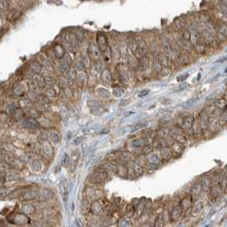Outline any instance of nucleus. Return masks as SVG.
I'll use <instances>...</instances> for the list:
<instances>
[{
    "label": "nucleus",
    "instance_id": "nucleus-13",
    "mask_svg": "<svg viewBox=\"0 0 227 227\" xmlns=\"http://www.w3.org/2000/svg\"><path fill=\"white\" fill-rule=\"evenodd\" d=\"M26 83L22 82L15 83V85L13 87V89H12L14 95L17 96V97H22L26 94Z\"/></svg>",
    "mask_w": 227,
    "mask_h": 227
},
{
    "label": "nucleus",
    "instance_id": "nucleus-4",
    "mask_svg": "<svg viewBox=\"0 0 227 227\" xmlns=\"http://www.w3.org/2000/svg\"><path fill=\"white\" fill-rule=\"evenodd\" d=\"M22 14V12L21 10H19L17 8H12L8 10V13L5 16V20L8 23H14V22H17L21 18Z\"/></svg>",
    "mask_w": 227,
    "mask_h": 227
},
{
    "label": "nucleus",
    "instance_id": "nucleus-9",
    "mask_svg": "<svg viewBox=\"0 0 227 227\" xmlns=\"http://www.w3.org/2000/svg\"><path fill=\"white\" fill-rule=\"evenodd\" d=\"M172 137L178 142V143H184L186 141V137L184 135L183 130L180 128H174L170 132Z\"/></svg>",
    "mask_w": 227,
    "mask_h": 227
},
{
    "label": "nucleus",
    "instance_id": "nucleus-55",
    "mask_svg": "<svg viewBox=\"0 0 227 227\" xmlns=\"http://www.w3.org/2000/svg\"><path fill=\"white\" fill-rule=\"evenodd\" d=\"M148 94H149V89H143V90H141L140 92L139 93L138 96L141 98V97H144V96L147 95Z\"/></svg>",
    "mask_w": 227,
    "mask_h": 227
},
{
    "label": "nucleus",
    "instance_id": "nucleus-40",
    "mask_svg": "<svg viewBox=\"0 0 227 227\" xmlns=\"http://www.w3.org/2000/svg\"><path fill=\"white\" fill-rule=\"evenodd\" d=\"M119 158H120L121 160H123V161L127 162V161L131 160L132 155L128 152H122L119 154Z\"/></svg>",
    "mask_w": 227,
    "mask_h": 227
},
{
    "label": "nucleus",
    "instance_id": "nucleus-33",
    "mask_svg": "<svg viewBox=\"0 0 227 227\" xmlns=\"http://www.w3.org/2000/svg\"><path fill=\"white\" fill-rule=\"evenodd\" d=\"M103 168L107 170L110 171L113 174H117V164L112 163V162H107L104 165Z\"/></svg>",
    "mask_w": 227,
    "mask_h": 227
},
{
    "label": "nucleus",
    "instance_id": "nucleus-18",
    "mask_svg": "<svg viewBox=\"0 0 227 227\" xmlns=\"http://www.w3.org/2000/svg\"><path fill=\"white\" fill-rule=\"evenodd\" d=\"M39 197L41 198L42 200H50V199L53 198L54 193L49 188H41L39 190Z\"/></svg>",
    "mask_w": 227,
    "mask_h": 227
},
{
    "label": "nucleus",
    "instance_id": "nucleus-32",
    "mask_svg": "<svg viewBox=\"0 0 227 227\" xmlns=\"http://www.w3.org/2000/svg\"><path fill=\"white\" fill-rule=\"evenodd\" d=\"M201 183H202V191L209 190L211 184H212V178L209 177V176H205L201 180Z\"/></svg>",
    "mask_w": 227,
    "mask_h": 227
},
{
    "label": "nucleus",
    "instance_id": "nucleus-27",
    "mask_svg": "<svg viewBox=\"0 0 227 227\" xmlns=\"http://www.w3.org/2000/svg\"><path fill=\"white\" fill-rule=\"evenodd\" d=\"M4 179H5V180L8 181H16L21 179V175L14 172V171L10 170L6 173L5 176H4Z\"/></svg>",
    "mask_w": 227,
    "mask_h": 227
},
{
    "label": "nucleus",
    "instance_id": "nucleus-36",
    "mask_svg": "<svg viewBox=\"0 0 227 227\" xmlns=\"http://www.w3.org/2000/svg\"><path fill=\"white\" fill-rule=\"evenodd\" d=\"M49 139L50 141H52L55 144H57L60 141V135L56 131H51L49 133Z\"/></svg>",
    "mask_w": 227,
    "mask_h": 227
},
{
    "label": "nucleus",
    "instance_id": "nucleus-60",
    "mask_svg": "<svg viewBox=\"0 0 227 227\" xmlns=\"http://www.w3.org/2000/svg\"><path fill=\"white\" fill-rule=\"evenodd\" d=\"M133 113H134V112H133V111H130V112H128V113L126 114V115H125V117H128V116H129V115H130V114H133Z\"/></svg>",
    "mask_w": 227,
    "mask_h": 227
},
{
    "label": "nucleus",
    "instance_id": "nucleus-51",
    "mask_svg": "<svg viewBox=\"0 0 227 227\" xmlns=\"http://www.w3.org/2000/svg\"><path fill=\"white\" fill-rule=\"evenodd\" d=\"M220 123L223 125L225 124L226 123V111H224L222 113L220 114Z\"/></svg>",
    "mask_w": 227,
    "mask_h": 227
},
{
    "label": "nucleus",
    "instance_id": "nucleus-15",
    "mask_svg": "<svg viewBox=\"0 0 227 227\" xmlns=\"http://www.w3.org/2000/svg\"><path fill=\"white\" fill-rule=\"evenodd\" d=\"M60 194H61V197L63 198V201L66 203H67V200H68V196H69V193H68V187H67V181L65 179H62L60 181Z\"/></svg>",
    "mask_w": 227,
    "mask_h": 227
},
{
    "label": "nucleus",
    "instance_id": "nucleus-56",
    "mask_svg": "<svg viewBox=\"0 0 227 227\" xmlns=\"http://www.w3.org/2000/svg\"><path fill=\"white\" fill-rule=\"evenodd\" d=\"M146 125V124H145V123H143V124H137L135 127V128L133 129V131H136V130H138V129H140V128H143V127H145Z\"/></svg>",
    "mask_w": 227,
    "mask_h": 227
},
{
    "label": "nucleus",
    "instance_id": "nucleus-7",
    "mask_svg": "<svg viewBox=\"0 0 227 227\" xmlns=\"http://www.w3.org/2000/svg\"><path fill=\"white\" fill-rule=\"evenodd\" d=\"M88 54H89L90 59H92L93 60H99L101 57V52L99 50L98 46L95 44V43H91L89 45L88 48Z\"/></svg>",
    "mask_w": 227,
    "mask_h": 227
},
{
    "label": "nucleus",
    "instance_id": "nucleus-12",
    "mask_svg": "<svg viewBox=\"0 0 227 227\" xmlns=\"http://www.w3.org/2000/svg\"><path fill=\"white\" fill-rule=\"evenodd\" d=\"M19 198H22V201H32L39 198V193L33 190H26L22 191V195L20 196Z\"/></svg>",
    "mask_w": 227,
    "mask_h": 227
},
{
    "label": "nucleus",
    "instance_id": "nucleus-47",
    "mask_svg": "<svg viewBox=\"0 0 227 227\" xmlns=\"http://www.w3.org/2000/svg\"><path fill=\"white\" fill-rule=\"evenodd\" d=\"M159 72L160 75H161L162 77H166V76H168V75L169 74L170 71H169V68L168 67H163L161 68V70L159 71Z\"/></svg>",
    "mask_w": 227,
    "mask_h": 227
},
{
    "label": "nucleus",
    "instance_id": "nucleus-1",
    "mask_svg": "<svg viewBox=\"0 0 227 227\" xmlns=\"http://www.w3.org/2000/svg\"><path fill=\"white\" fill-rule=\"evenodd\" d=\"M223 189V178L221 174H215L212 180L210 186V200L212 202H215L220 197Z\"/></svg>",
    "mask_w": 227,
    "mask_h": 227
},
{
    "label": "nucleus",
    "instance_id": "nucleus-59",
    "mask_svg": "<svg viewBox=\"0 0 227 227\" xmlns=\"http://www.w3.org/2000/svg\"><path fill=\"white\" fill-rule=\"evenodd\" d=\"M225 59H226V58H225V57H224L222 60H219L218 61H217V62H223L224 60H225Z\"/></svg>",
    "mask_w": 227,
    "mask_h": 227
},
{
    "label": "nucleus",
    "instance_id": "nucleus-17",
    "mask_svg": "<svg viewBox=\"0 0 227 227\" xmlns=\"http://www.w3.org/2000/svg\"><path fill=\"white\" fill-rule=\"evenodd\" d=\"M98 190L93 186H88L85 188V197L86 198L92 202L94 200L98 198Z\"/></svg>",
    "mask_w": 227,
    "mask_h": 227
},
{
    "label": "nucleus",
    "instance_id": "nucleus-23",
    "mask_svg": "<svg viewBox=\"0 0 227 227\" xmlns=\"http://www.w3.org/2000/svg\"><path fill=\"white\" fill-rule=\"evenodd\" d=\"M22 210L26 214H34L36 213L35 206L30 202H24L22 205Z\"/></svg>",
    "mask_w": 227,
    "mask_h": 227
},
{
    "label": "nucleus",
    "instance_id": "nucleus-5",
    "mask_svg": "<svg viewBox=\"0 0 227 227\" xmlns=\"http://www.w3.org/2000/svg\"><path fill=\"white\" fill-rule=\"evenodd\" d=\"M161 156L158 153L156 152H150L148 156H147V161H146V164L148 168H156L158 164L161 162Z\"/></svg>",
    "mask_w": 227,
    "mask_h": 227
},
{
    "label": "nucleus",
    "instance_id": "nucleus-50",
    "mask_svg": "<svg viewBox=\"0 0 227 227\" xmlns=\"http://www.w3.org/2000/svg\"><path fill=\"white\" fill-rule=\"evenodd\" d=\"M186 87H187V83H181V84H180V85L178 86L177 88H175V89H174V91H175V92H180L182 90H184Z\"/></svg>",
    "mask_w": 227,
    "mask_h": 227
},
{
    "label": "nucleus",
    "instance_id": "nucleus-58",
    "mask_svg": "<svg viewBox=\"0 0 227 227\" xmlns=\"http://www.w3.org/2000/svg\"><path fill=\"white\" fill-rule=\"evenodd\" d=\"M4 151L0 150V161H3V160H4Z\"/></svg>",
    "mask_w": 227,
    "mask_h": 227
},
{
    "label": "nucleus",
    "instance_id": "nucleus-21",
    "mask_svg": "<svg viewBox=\"0 0 227 227\" xmlns=\"http://www.w3.org/2000/svg\"><path fill=\"white\" fill-rule=\"evenodd\" d=\"M101 71H102L101 74H100L101 80L107 84H111V81H112V75H111L110 70L108 68H104Z\"/></svg>",
    "mask_w": 227,
    "mask_h": 227
},
{
    "label": "nucleus",
    "instance_id": "nucleus-10",
    "mask_svg": "<svg viewBox=\"0 0 227 227\" xmlns=\"http://www.w3.org/2000/svg\"><path fill=\"white\" fill-rule=\"evenodd\" d=\"M41 149L43 153L48 157H52L54 156V148L50 142L48 140H43L41 144Z\"/></svg>",
    "mask_w": 227,
    "mask_h": 227
},
{
    "label": "nucleus",
    "instance_id": "nucleus-25",
    "mask_svg": "<svg viewBox=\"0 0 227 227\" xmlns=\"http://www.w3.org/2000/svg\"><path fill=\"white\" fill-rule=\"evenodd\" d=\"M135 52L136 54V55L138 57H142L144 55H146V45L145 43H137V46L135 48Z\"/></svg>",
    "mask_w": 227,
    "mask_h": 227
},
{
    "label": "nucleus",
    "instance_id": "nucleus-16",
    "mask_svg": "<svg viewBox=\"0 0 227 227\" xmlns=\"http://www.w3.org/2000/svg\"><path fill=\"white\" fill-rule=\"evenodd\" d=\"M35 85L38 88H43L46 85V83H45V79L43 75H41L39 72H34V74L32 76V80Z\"/></svg>",
    "mask_w": 227,
    "mask_h": 227
},
{
    "label": "nucleus",
    "instance_id": "nucleus-43",
    "mask_svg": "<svg viewBox=\"0 0 227 227\" xmlns=\"http://www.w3.org/2000/svg\"><path fill=\"white\" fill-rule=\"evenodd\" d=\"M117 225L121 227H128L130 225V220L128 218H123L119 220V222L117 223Z\"/></svg>",
    "mask_w": 227,
    "mask_h": 227
},
{
    "label": "nucleus",
    "instance_id": "nucleus-29",
    "mask_svg": "<svg viewBox=\"0 0 227 227\" xmlns=\"http://www.w3.org/2000/svg\"><path fill=\"white\" fill-rule=\"evenodd\" d=\"M226 35H227V28L226 26L223 25L221 26L218 31V33H217V37L218 39L220 41H225L226 39Z\"/></svg>",
    "mask_w": 227,
    "mask_h": 227
},
{
    "label": "nucleus",
    "instance_id": "nucleus-39",
    "mask_svg": "<svg viewBox=\"0 0 227 227\" xmlns=\"http://www.w3.org/2000/svg\"><path fill=\"white\" fill-rule=\"evenodd\" d=\"M146 145V141L144 139H138L135 141H133L131 143V146L135 148H139V147H143V146Z\"/></svg>",
    "mask_w": 227,
    "mask_h": 227
},
{
    "label": "nucleus",
    "instance_id": "nucleus-37",
    "mask_svg": "<svg viewBox=\"0 0 227 227\" xmlns=\"http://www.w3.org/2000/svg\"><path fill=\"white\" fill-rule=\"evenodd\" d=\"M30 69L34 72H39L42 70V65L38 61H32L30 63Z\"/></svg>",
    "mask_w": 227,
    "mask_h": 227
},
{
    "label": "nucleus",
    "instance_id": "nucleus-20",
    "mask_svg": "<svg viewBox=\"0 0 227 227\" xmlns=\"http://www.w3.org/2000/svg\"><path fill=\"white\" fill-rule=\"evenodd\" d=\"M183 213V211L181 209L180 205L175 206L174 209H172L170 213V219L172 222H177L178 220L180 219L181 214Z\"/></svg>",
    "mask_w": 227,
    "mask_h": 227
},
{
    "label": "nucleus",
    "instance_id": "nucleus-48",
    "mask_svg": "<svg viewBox=\"0 0 227 227\" xmlns=\"http://www.w3.org/2000/svg\"><path fill=\"white\" fill-rule=\"evenodd\" d=\"M46 95L48 98H52V97H55V90L52 88L47 89L46 90Z\"/></svg>",
    "mask_w": 227,
    "mask_h": 227
},
{
    "label": "nucleus",
    "instance_id": "nucleus-14",
    "mask_svg": "<svg viewBox=\"0 0 227 227\" xmlns=\"http://www.w3.org/2000/svg\"><path fill=\"white\" fill-rule=\"evenodd\" d=\"M202 191V183H201V180L197 181L192 189V192H191V197H192V201L195 202L197 200H198L199 197L201 195V192Z\"/></svg>",
    "mask_w": 227,
    "mask_h": 227
},
{
    "label": "nucleus",
    "instance_id": "nucleus-46",
    "mask_svg": "<svg viewBox=\"0 0 227 227\" xmlns=\"http://www.w3.org/2000/svg\"><path fill=\"white\" fill-rule=\"evenodd\" d=\"M8 189L4 188L3 186H0V199L5 198L8 196Z\"/></svg>",
    "mask_w": 227,
    "mask_h": 227
},
{
    "label": "nucleus",
    "instance_id": "nucleus-41",
    "mask_svg": "<svg viewBox=\"0 0 227 227\" xmlns=\"http://www.w3.org/2000/svg\"><path fill=\"white\" fill-rule=\"evenodd\" d=\"M97 92L99 94V95L101 96L102 98H109L111 95L110 92H109L107 89H104V88H99V89L97 90Z\"/></svg>",
    "mask_w": 227,
    "mask_h": 227
},
{
    "label": "nucleus",
    "instance_id": "nucleus-38",
    "mask_svg": "<svg viewBox=\"0 0 227 227\" xmlns=\"http://www.w3.org/2000/svg\"><path fill=\"white\" fill-rule=\"evenodd\" d=\"M128 173L127 168L123 164H117V174H119L120 176H125Z\"/></svg>",
    "mask_w": 227,
    "mask_h": 227
},
{
    "label": "nucleus",
    "instance_id": "nucleus-42",
    "mask_svg": "<svg viewBox=\"0 0 227 227\" xmlns=\"http://www.w3.org/2000/svg\"><path fill=\"white\" fill-rule=\"evenodd\" d=\"M215 105H216L217 107H219L220 109H224L225 107V105H226V99L225 98H220V99H218L215 101Z\"/></svg>",
    "mask_w": 227,
    "mask_h": 227
},
{
    "label": "nucleus",
    "instance_id": "nucleus-49",
    "mask_svg": "<svg viewBox=\"0 0 227 227\" xmlns=\"http://www.w3.org/2000/svg\"><path fill=\"white\" fill-rule=\"evenodd\" d=\"M64 94L65 95L67 96V98L70 99L72 97V92H71V89L69 87H66L64 89Z\"/></svg>",
    "mask_w": 227,
    "mask_h": 227
},
{
    "label": "nucleus",
    "instance_id": "nucleus-3",
    "mask_svg": "<svg viewBox=\"0 0 227 227\" xmlns=\"http://www.w3.org/2000/svg\"><path fill=\"white\" fill-rule=\"evenodd\" d=\"M106 206V205H105ZM103 205L102 202L100 201V199H95L91 202L90 204V209L89 211L95 215H102L105 213V209L106 207Z\"/></svg>",
    "mask_w": 227,
    "mask_h": 227
},
{
    "label": "nucleus",
    "instance_id": "nucleus-54",
    "mask_svg": "<svg viewBox=\"0 0 227 227\" xmlns=\"http://www.w3.org/2000/svg\"><path fill=\"white\" fill-rule=\"evenodd\" d=\"M188 77H189L188 73H184V74H183V75H180V76H179V77L177 78V81L183 82V81H184L186 78H188Z\"/></svg>",
    "mask_w": 227,
    "mask_h": 227
},
{
    "label": "nucleus",
    "instance_id": "nucleus-8",
    "mask_svg": "<svg viewBox=\"0 0 227 227\" xmlns=\"http://www.w3.org/2000/svg\"><path fill=\"white\" fill-rule=\"evenodd\" d=\"M97 46L100 50V52L106 53L108 50V41L107 36L102 33H99L97 35Z\"/></svg>",
    "mask_w": 227,
    "mask_h": 227
},
{
    "label": "nucleus",
    "instance_id": "nucleus-34",
    "mask_svg": "<svg viewBox=\"0 0 227 227\" xmlns=\"http://www.w3.org/2000/svg\"><path fill=\"white\" fill-rule=\"evenodd\" d=\"M36 101L38 102L39 106H46L48 105V103H49V99H48V97L45 95H39L36 97Z\"/></svg>",
    "mask_w": 227,
    "mask_h": 227
},
{
    "label": "nucleus",
    "instance_id": "nucleus-35",
    "mask_svg": "<svg viewBox=\"0 0 227 227\" xmlns=\"http://www.w3.org/2000/svg\"><path fill=\"white\" fill-rule=\"evenodd\" d=\"M133 170L135 172V174L138 176H140L144 174V169L141 165L138 163H135L133 164Z\"/></svg>",
    "mask_w": 227,
    "mask_h": 227
},
{
    "label": "nucleus",
    "instance_id": "nucleus-57",
    "mask_svg": "<svg viewBox=\"0 0 227 227\" xmlns=\"http://www.w3.org/2000/svg\"><path fill=\"white\" fill-rule=\"evenodd\" d=\"M82 140H83V137H78V138H77L75 140L74 143L76 145H77V144H79V143L82 141Z\"/></svg>",
    "mask_w": 227,
    "mask_h": 227
},
{
    "label": "nucleus",
    "instance_id": "nucleus-2",
    "mask_svg": "<svg viewBox=\"0 0 227 227\" xmlns=\"http://www.w3.org/2000/svg\"><path fill=\"white\" fill-rule=\"evenodd\" d=\"M107 174L104 170H97L89 175V180L93 184H99L107 180Z\"/></svg>",
    "mask_w": 227,
    "mask_h": 227
},
{
    "label": "nucleus",
    "instance_id": "nucleus-45",
    "mask_svg": "<svg viewBox=\"0 0 227 227\" xmlns=\"http://www.w3.org/2000/svg\"><path fill=\"white\" fill-rule=\"evenodd\" d=\"M45 79V83L46 84H50V85H54L55 83V78H54L52 75H46L44 77Z\"/></svg>",
    "mask_w": 227,
    "mask_h": 227
},
{
    "label": "nucleus",
    "instance_id": "nucleus-19",
    "mask_svg": "<svg viewBox=\"0 0 227 227\" xmlns=\"http://www.w3.org/2000/svg\"><path fill=\"white\" fill-rule=\"evenodd\" d=\"M192 203H193V201H192L191 196H187L181 200L180 202V207L181 208L183 212L188 211L192 207Z\"/></svg>",
    "mask_w": 227,
    "mask_h": 227
},
{
    "label": "nucleus",
    "instance_id": "nucleus-22",
    "mask_svg": "<svg viewBox=\"0 0 227 227\" xmlns=\"http://www.w3.org/2000/svg\"><path fill=\"white\" fill-rule=\"evenodd\" d=\"M53 53L57 59H61L65 55V49L60 43H56L53 47Z\"/></svg>",
    "mask_w": 227,
    "mask_h": 227
},
{
    "label": "nucleus",
    "instance_id": "nucleus-52",
    "mask_svg": "<svg viewBox=\"0 0 227 227\" xmlns=\"http://www.w3.org/2000/svg\"><path fill=\"white\" fill-rule=\"evenodd\" d=\"M199 99V97H195V98H192L191 99H189L188 101H186L185 102V105L187 106V107H190V106H192V105H194L197 100Z\"/></svg>",
    "mask_w": 227,
    "mask_h": 227
},
{
    "label": "nucleus",
    "instance_id": "nucleus-31",
    "mask_svg": "<svg viewBox=\"0 0 227 227\" xmlns=\"http://www.w3.org/2000/svg\"><path fill=\"white\" fill-rule=\"evenodd\" d=\"M76 80H77V83H78V85H83L85 83L86 79H87V75H86L85 72L83 71H79L76 74Z\"/></svg>",
    "mask_w": 227,
    "mask_h": 227
},
{
    "label": "nucleus",
    "instance_id": "nucleus-30",
    "mask_svg": "<svg viewBox=\"0 0 227 227\" xmlns=\"http://www.w3.org/2000/svg\"><path fill=\"white\" fill-rule=\"evenodd\" d=\"M195 204L192 207V214L197 215L201 213V211L203 209V202L202 201H195Z\"/></svg>",
    "mask_w": 227,
    "mask_h": 227
},
{
    "label": "nucleus",
    "instance_id": "nucleus-24",
    "mask_svg": "<svg viewBox=\"0 0 227 227\" xmlns=\"http://www.w3.org/2000/svg\"><path fill=\"white\" fill-rule=\"evenodd\" d=\"M193 124H194V117L192 115H189L184 118L183 123H182V128H184V130H189L190 128H192Z\"/></svg>",
    "mask_w": 227,
    "mask_h": 227
},
{
    "label": "nucleus",
    "instance_id": "nucleus-44",
    "mask_svg": "<svg viewBox=\"0 0 227 227\" xmlns=\"http://www.w3.org/2000/svg\"><path fill=\"white\" fill-rule=\"evenodd\" d=\"M9 121H10V117L6 112H2L0 113V122L3 124H8Z\"/></svg>",
    "mask_w": 227,
    "mask_h": 227
},
{
    "label": "nucleus",
    "instance_id": "nucleus-6",
    "mask_svg": "<svg viewBox=\"0 0 227 227\" xmlns=\"http://www.w3.org/2000/svg\"><path fill=\"white\" fill-rule=\"evenodd\" d=\"M10 222L15 224V225H26L30 222V219L27 216V214H26V213H14L12 216V221H10Z\"/></svg>",
    "mask_w": 227,
    "mask_h": 227
},
{
    "label": "nucleus",
    "instance_id": "nucleus-28",
    "mask_svg": "<svg viewBox=\"0 0 227 227\" xmlns=\"http://www.w3.org/2000/svg\"><path fill=\"white\" fill-rule=\"evenodd\" d=\"M161 158L163 159H168L169 157L172 155V152H171V150L167 147V146H163V147H161L160 149V153H159Z\"/></svg>",
    "mask_w": 227,
    "mask_h": 227
},
{
    "label": "nucleus",
    "instance_id": "nucleus-26",
    "mask_svg": "<svg viewBox=\"0 0 227 227\" xmlns=\"http://www.w3.org/2000/svg\"><path fill=\"white\" fill-rule=\"evenodd\" d=\"M162 45L167 55H171L172 53H174V48L169 40H168L167 39H162Z\"/></svg>",
    "mask_w": 227,
    "mask_h": 227
},
{
    "label": "nucleus",
    "instance_id": "nucleus-11",
    "mask_svg": "<svg viewBox=\"0 0 227 227\" xmlns=\"http://www.w3.org/2000/svg\"><path fill=\"white\" fill-rule=\"evenodd\" d=\"M23 127L28 129H36L39 127V124L34 117H26L22 120Z\"/></svg>",
    "mask_w": 227,
    "mask_h": 227
},
{
    "label": "nucleus",
    "instance_id": "nucleus-53",
    "mask_svg": "<svg viewBox=\"0 0 227 227\" xmlns=\"http://www.w3.org/2000/svg\"><path fill=\"white\" fill-rule=\"evenodd\" d=\"M180 61L182 65H188L189 58L186 55H182L180 57Z\"/></svg>",
    "mask_w": 227,
    "mask_h": 227
}]
</instances>
